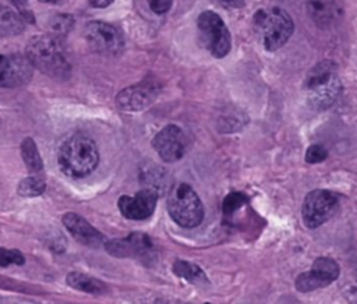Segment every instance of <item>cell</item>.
I'll use <instances>...</instances> for the list:
<instances>
[{"instance_id": "d4e9b609", "label": "cell", "mask_w": 357, "mask_h": 304, "mask_svg": "<svg viewBox=\"0 0 357 304\" xmlns=\"http://www.w3.org/2000/svg\"><path fill=\"white\" fill-rule=\"evenodd\" d=\"M326 156H328L326 149L322 145H318V144H314V145L308 146V149L305 152V160L308 163H319V162L325 160Z\"/></svg>"}, {"instance_id": "9a60e30c", "label": "cell", "mask_w": 357, "mask_h": 304, "mask_svg": "<svg viewBox=\"0 0 357 304\" xmlns=\"http://www.w3.org/2000/svg\"><path fill=\"white\" fill-rule=\"evenodd\" d=\"M61 222L70 234L84 245L99 247L105 243V236L78 213L67 212L63 215Z\"/></svg>"}, {"instance_id": "5bb4252c", "label": "cell", "mask_w": 357, "mask_h": 304, "mask_svg": "<svg viewBox=\"0 0 357 304\" xmlns=\"http://www.w3.org/2000/svg\"><path fill=\"white\" fill-rule=\"evenodd\" d=\"M158 202V192L152 188H145L138 191L134 197L121 195L119 198L117 206L121 215L131 220H144L149 218Z\"/></svg>"}, {"instance_id": "e0dca14e", "label": "cell", "mask_w": 357, "mask_h": 304, "mask_svg": "<svg viewBox=\"0 0 357 304\" xmlns=\"http://www.w3.org/2000/svg\"><path fill=\"white\" fill-rule=\"evenodd\" d=\"M67 280V284L73 289H77L79 291H84V293H89V294H103L107 291V287L106 284L96 279V278H92L89 275H85V273H81V272H70L66 278Z\"/></svg>"}, {"instance_id": "5b68a950", "label": "cell", "mask_w": 357, "mask_h": 304, "mask_svg": "<svg viewBox=\"0 0 357 304\" xmlns=\"http://www.w3.org/2000/svg\"><path fill=\"white\" fill-rule=\"evenodd\" d=\"M170 218L181 227H197L204 219V205L198 194L185 183L176 184L167 197Z\"/></svg>"}, {"instance_id": "52a82bcc", "label": "cell", "mask_w": 357, "mask_h": 304, "mask_svg": "<svg viewBox=\"0 0 357 304\" xmlns=\"http://www.w3.org/2000/svg\"><path fill=\"white\" fill-rule=\"evenodd\" d=\"M339 205L337 197L329 190H312L310 191L303 202L301 215L304 225L308 229H317L328 222Z\"/></svg>"}, {"instance_id": "603a6c76", "label": "cell", "mask_w": 357, "mask_h": 304, "mask_svg": "<svg viewBox=\"0 0 357 304\" xmlns=\"http://www.w3.org/2000/svg\"><path fill=\"white\" fill-rule=\"evenodd\" d=\"M247 202V197L243 192H230L222 204V211L223 213L229 218L233 215L237 209H240L244 204Z\"/></svg>"}, {"instance_id": "f546056e", "label": "cell", "mask_w": 357, "mask_h": 304, "mask_svg": "<svg viewBox=\"0 0 357 304\" xmlns=\"http://www.w3.org/2000/svg\"><path fill=\"white\" fill-rule=\"evenodd\" d=\"M39 1H42V3H57L59 0H39Z\"/></svg>"}, {"instance_id": "ffe728a7", "label": "cell", "mask_w": 357, "mask_h": 304, "mask_svg": "<svg viewBox=\"0 0 357 304\" xmlns=\"http://www.w3.org/2000/svg\"><path fill=\"white\" fill-rule=\"evenodd\" d=\"M172 269H173V272L177 276H180V278H183V279H185L188 282H192V283H195V282H205L206 280L202 269L199 266L188 262V261L177 259L173 264Z\"/></svg>"}, {"instance_id": "484cf974", "label": "cell", "mask_w": 357, "mask_h": 304, "mask_svg": "<svg viewBox=\"0 0 357 304\" xmlns=\"http://www.w3.org/2000/svg\"><path fill=\"white\" fill-rule=\"evenodd\" d=\"M343 296L353 303H357V272L344 283Z\"/></svg>"}, {"instance_id": "2e32d148", "label": "cell", "mask_w": 357, "mask_h": 304, "mask_svg": "<svg viewBox=\"0 0 357 304\" xmlns=\"http://www.w3.org/2000/svg\"><path fill=\"white\" fill-rule=\"evenodd\" d=\"M307 11L317 26L329 28L343 14L342 0H307Z\"/></svg>"}, {"instance_id": "7c38bea8", "label": "cell", "mask_w": 357, "mask_h": 304, "mask_svg": "<svg viewBox=\"0 0 357 304\" xmlns=\"http://www.w3.org/2000/svg\"><path fill=\"white\" fill-rule=\"evenodd\" d=\"M152 145L165 162H177L185 153V137L178 126L163 127L152 139Z\"/></svg>"}, {"instance_id": "3957f363", "label": "cell", "mask_w": 357, "mask_h": 304, "mask_svg": "<svg viewBox=\"0 0 357 304\" xmlns=\"http://www.w3.org/2000/svg\"><path fill=\"white\" fill-rule=\"evenodd\" d=\"M307 102L312 109L324 110L331 107L342 92V84L336 71V64L324 60L314 66L304 84Z\"/></svg>"}, {"instance_id": "9c48e42d", "label": "cell", "mask_w": 357, "mask_h": 304, "mask_svg": "<svg viewBox=\"0 0 357 304\" xmlns=\"http://www.w3.org/2000/svg\"><path fill=\"white\" fill-rule=\"evenodd\" d=\"M84 36L89 47L103 56H117L124 47L121 32L114 25L103 21L88 22Z\"/></svg>"}, {"instance_id": "f1b7e54d", "label": "cell", "mask_w": 357, "mask_h": 304, "mask_svg": "<svg viewBox=\"0 0 357 304\" xmlns=\"http://www.w3.org/2000/svg\"><path fill=\"white\" fill-rule=\"evenodd\" d=\"M88 1L91 3V6L98 8H105L113 3V0H88Z\"/></svg>"}, {"instance_id": "8fae6325", "label": "cell", "mask_w": 357, "mask_h": 304, "mask_svg": "<svg viewBox=\"0 0 357 304\" xmlns=\"http://www.w3.org/2000/svg\"><path fill=\"white\" fill-rule=\"evenodd\" d=\"M159 85L151 79L131 85L120 91L116 96V105L124 112H141L146 109L158 96Z\"/></svg>"}, {"instance_id": "277c9868", "label": "cell", "mask_w": 357, "mask_h": 304, "mask_svg": "<svg viewBox=\"0 0 357 304\" xmlns=\"http://www.w3.org/2000/svg\"><path fill=\"white\" fill-rule=\"evenodd\" d=\"M254 26L266 50L273 52L282 47L293 33L291 17L279 7L258 10L254 15Z\"/></svg>"}, {"instance_id": "cb8c5ba5", "label": "cell", "mask_w": 357, "mask_h": 304, "mask_svg": "<svg viewBox=\"0 0 357 304\" xmlns=\"http://www.w3.org/2000/svg\"><path fill=\"white\" fill-rule=\"evenodd\" d=\"M24 262L25 258L18 250L0 247V266L4 268L8 265H22Z\"/></svg>"}, {"instance_id": "44dd1931", "label": "cell", "mask_w": 357, "mask_h": 304, "mask_svg": "<svg viewBox=\"0 0 357 304\" xmlns=\"http://www.w3.org/2000/svg\"><path fill=\"white\" fill-rule=\"evenodd\" d=\"M46 188V184H45V180L40 178V177H36V176H31V177H26L24 180H21V183L18 184V188H17V192L21 195V197H39L43 194Z\"/></svg>"}, {"instance_id": "83f0119b", "label": "cell", "mask_w": 357, "mask_h": 304, "mask_svg": "<svg viewBox=\"0 0 357 304\" xmlns=\"http://www.w3.org/2000/svg\"><path fill=\"white\" fill-rule=\"evenodd\" d=\"M218 1H220L222 4H225L227 7H233V8H241L245 4L244 0H218Z\"/></svg>"}, {"instance_id": "7402d4cb", "label": "cell", "mask_w": 357, "mask_h": 304, "mask_svg": "<svg viewBox=\"0 0 357 304\" xmlns=\"http://www.w3.org/2000/svg\"><path fill=\"white\" fill-rule=\"evenodd\" d=\"M74 25V18L68 14H57L50 18L49 28L56 35H66Z\"/></svg>"}, {"instance_id": "4fadbf2b", "label": "cell", "mask_w": 357, "mask_h": 304, "mask_svg": "<svg viewBox=\"0 0 357 304\" xmlns=\"http://www.w3.org/2000/svg\"><path fill=\"white\" fill-rule=\"evenodd\" d=\"M33 66L26 56L0 54V86L14 88L24 85L32 77Z\"/></svg>"}, {"instance_id": "6da1fadb", "label": "cell", "mask_w": 357, "mask_h": 304, "mask_svg": "<svg viewBox=\"0 0 357 304\" xmlns=\"http://www.w3.org/2000/svg\"><path fill=\"white\" fill-rule=\"evenodd\" d=\"M57 162L64 174L75 178L86 177L99 163L98 146L89 137L74 134L60 145Z\"/></svg>"}, {"instance_id": "4316f807", "label": "cell", "mask_w": 357, "mask_h": 304, "mask_svg": "<svg viewBox=\"0 0 357 304\" xmlns=\"http://www.w3.org/2000/svg\"><path fill=\"white\" fill-rule=\"evenodd\" d=\"M149 8L155 14H165L170 10L173 0H146Z\"/></svg>"}, {"instance_id": "d6986e66", "label": "cell", "mask_w": 357, "mask_h": 304, "mask_svg": "<svg viewBox=\"0 0 357 304\" xmlns=\"http://www.w3.org/2000/svg\"><path fill=\"white\" fill-rule=\"evenodd\" d=\"M21 156H22L25 167L31 173L42 172L43 160H42V156L38 151V146H36L35 141L31 137L24 138V141L21 142Z\"/></svg>"}, {"instance_id": "8992f818", "label": "cell", "mask_w": 357, "mask_h": 304, "mask_svg": "<svg viewBox=\"0 0 357 304\" xmlns=\"http://www.w3.org/2000/svg\"><path fill=\"white\" fill-rule=\"evenodd\" d=\"M201 39L213 57L222 59L230 52L231 39L223 20L213 11H204L197 20Z\"/></svg>"}, {"instance_id": "ba28073f", "label": "cell", "mask_w": 357, "mask_h": 304, "mask_svg": "<svg viewBox=\"0 0 357 304\" xmlns=\"http://www.w3.org/2000/svg\"><path fill=\"white\" fill-rule=\"evenodd\" d=\"M105 248L110 255L117 258H135L148 264L155 259V247L151 237L139 231L105 241Z\"/></svg>"}, {"instance_id": "30bf717a", "label": "cell", "mask_w": 357, "mask_h": 304, "mask_svg": "<svg viewBox=\"0 0 357 304\" xmlns=\"http://www.w3.org/2000/svg\"><path fill=\"white\" fill-rule=\"evenodd\" d=\"M339 264L329 257H319L314 261L312 266L297 276L296 290L300 293H308L319 287H325L339 278Z\"/></svg>"}, {"instance_id": "7a4b0ae2", "label": "cell", "mask_w": 357, "mask_h": 304, "mask_svg": "<svg viewBox=\"0 0 357 304\" xmlns=\"http://www.w3.org/2000/svg\"><path fill=\"white\" fill-rule=\"evenodd\" d=\"M26 57L35 68L49 77L66 79L71 73L67 54L54 35L33 36L26 45Z\"/></svg>"}, {"instance_id": "ac0fdd59", "label": "cell", "mask_w": 357, "mask_h": 304, "mask_svg": "<svg viewBox=\"0 0 357 304\" xmlns=\"http://www.w3.org/2000/svg\"><path fill=\"white\" fill-rule=\"evenodd\" d=\"M24 31V20L10 7L0 6V35L14 36Z\"/></svg>"}]
</instances>
